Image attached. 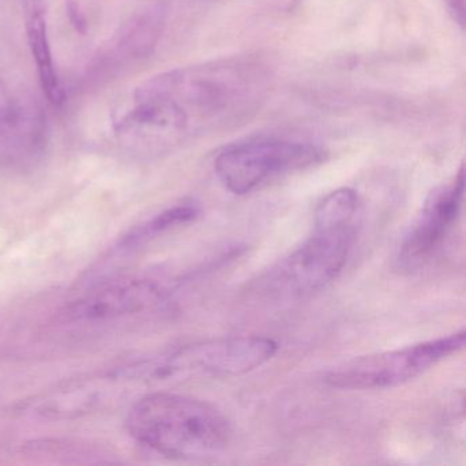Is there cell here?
I'll list each match as a JSON object with an SVG mask.
<instances>
[{
    "label": "cell",
    "instance_id": "cell-1",
    "mask_svg": "<svg viewBox=\"0 0 466 466\" xmlns=\"http://www.w3.org/2000/svg\"><path fill=\"white\" fill-rule=\"evenodd\" d=\"M269 72L258 59H222L160 73L138 88L178 111L192 136L217 132L247 121L258 108Z\"/></svg>",
    "mask_w": 466,
    "mask_h": 466
},
{
    "label": "cell",
    "instance_id": "cell-2",
    "mask_svg": "<svg viewBox=\"0 0 466 466\" xmlns=\"http://www.w3.org/2000/svg\"><path fill=\"white\" fill-rule=\"evenodd\" d=\"M360 214L356 190L329 193L316 207L312 233L258 279V294L277 302L299 301L331 285L350 258Z\"/></svg>",
    "mask_w": 466,
    "mask_h": 466
},
{
    "label": "cell",
    "instance_id": "cell-3",
    "mask_svg": "<svg viewBox=\"0 0 466 466\" xmlns=\"http://www.w3.org/2000/svg\"><path fill=\"white\" fill-rule=\"evenodd\" d=\"M127 430L152 451L181 461L215 457L233 436L230 421L217 406L166 391L136 400L127 411Z\"/></svg>",
    "mask_w": 466,
    "mask_h": 466
},
{
    "label": "cell",
    "instance_id": "cell-4",
    "mask_svg": "<svg viewBox=\"0 0 466 466\" xmlns=\"http://www.w3.org/2000/svg\"><path fill=\"white\" fill-rule=\"evenodd\" d=\"M278 349L277 340L264 335L211 338L133 360L116 368L113 375L118 380L137 383L234 378L263 367Z\"/></svg>",
    "mask_w": 466,
    "mask_h": 466
},
{
    "label": "cell",
    "instance_id": "cell-5",
    "mask_svg": "<svg viewBox=\"0 0 466 466\" xmlns=\"http://www.w3.org/2000/svg\"><path fill=\"white\" fill-rule=\"evenodd\" d=\"M465 329L395 350L356 357L329 370L324 381L340 390H384L424 375L465 346Z\"/></svg>",
    "mask_w": 466,
    "mask_h": 466
},
{
    "label": "cell",
    "instance_id": "cell-6",
    "mask_svg": "<svg viewBox=\"0 0 466 466\" xmlns=\"http://www.w3.org/2000/svg\"><path fill=\"white\" fill-rule=\"evenodd\" d=\"M323 160V151L305 141L260 137L223 149L215 159V173L236 196L249 195L277 177L307 170Z\"/></svg>",
    "mask_w": 466,
    "mask_h": 466
},
{
    "label": "cell",
    "instance_id": "cell-7",
    "mask_svg": "<svg viewBox=\"0 0 466 466\" xmlns=\"http://www.w3.org/2000/svg\"><path fill=\"white\" fill-rule=\"evenodd\" d=\"M463 198L465 168L461 166L451 181L430 193L403 236L397 253L400 268L416 271L436 258L462 217Z\"/></svg>",
    "mask_w": 466,
    "mask_h": 466
},
{
    "label": "cell",
    "instance_id": "cell-8",
    "mask_svg": "<svg viewBox=\"0 0 466 466\" xmlns=\"http://www.w3.org/2000/svg\"><path fill=\"white\" fill-rule=\"evenodd\" d=\"M168 290L148 278H121L86 291L59 312L67 324H99L146 312L167 301Z\"/></svg>",
    "mask_w": 466,
    "mask_h": 466
},
{
    "label": "cell",
    "instance_id": "cell-9",
    "mask_svg": "<svg viewBox=\"0 0 466 466\" xmlns=\"http://www.w3.org/2000/svg\"><path fill=\"white\" fill-rule=\"evenodd\" d=\"M0 137L17 160L36 157L46 140L45 119L26 107L0 78Z\"/></svg>",
    "mask_w": 466,
    "mask_h": 466
},
{
    "label": "cell",
    "instance_id": "cell-10",
    "mask_svg": "<svg viewBox=\"0 0 466 466\" xmlns=\"http://www.w3.org/2000/svg\"><path fill=\"white\" fill-rule=\"evenodd\" d=\"M167 15V5L157 2L133 17L122 28L121 34L114 42L113 50L105 59L107 69L148 58L162 37Z\"/></svg>",
    "mask_w": 466,
    "mask_h": 466
},
{
    "label": "cell",
    "instance_id": "cell-11",
    "mask_svg": "<svg viewBox=\"0 0 466 466\" xmlns=\"http://www.w3.org/2000/svg\"><path fill=\"white\" fill-rule=\"evenodd\" d=\"M24 17L32 56L36 62L40 84L51 105L61 107L65 102V91L54 64L48 37L47 17L42 0H25L24 2Z\"/></svg>",
    "mask_w": 466,
    "mask_h": 466
},
{
    "label": "cell",
    "instance_id": "cell-12",
    "mask_svg": "<svg viewBox=\"0 0 466 466\" xmlns=\"http://www.w3.org/2000/svg\"><path fill=\"white\" fill-rule=\"evenodd\" d=\"M201 207L195 201H182L170 208L163 209L151 219L141 226H137L132 233L127 234L124 245L127 248L137 247L157 238L162 234L168 233L174 228L189 225L200 218Z\"/></svg>",
    "mask_w": 466,
    "mask_h": 466
},
{
    "label": "cell",
    "instance_id": "cell-13",
    "mask_svg": "<svg viewBox=\"0 0 466 466\" xmlns=\"http://www.w3.org/2000/svg\"><path fill=\"white\" fill-rule=\"evenodd\" d=\"M67 15H69L72 25L75 26L80 34H84V32L86 31V26L88 25H86V17H84L80 6H78L77 2H75V0H69V2H67Z\"/></svg>",
    "mask_w": 466,
    "mask_h": 466
},
{
    "label": "cell",
    "instance_id": "cell-14",
    "mask_svg": "<svg viewBox=\"0 0 466 466\" xmlns=\"http://www.w3.org/2000/svg\"><path fill=\"white\" fill-rule=\"evenodd\" d=\"M444 4L455 23L463 29L465 26V0H444Z\"/></svg>",
    "mask_w": 466,
    "mask_h": 466
}]
</instances>
